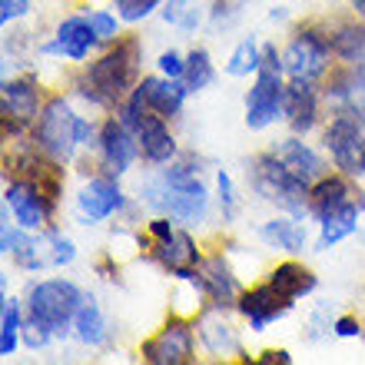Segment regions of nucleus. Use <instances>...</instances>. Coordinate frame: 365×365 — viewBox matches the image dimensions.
Here are the masks:
<instances>
[{"label":"nucleus","instance_id":"obj_1","mask_svg":"<svg viewBox=\"0 0 365 365\" xmlns=\"http://www.w3.org/2000/svg\"><path fill=\"white\" fill-rule=\"evenodd\" d=\"M136 63H140V43L136 40H120L100 60H93L77 77V93L96 106H116L133 93Z\"/></svg>","mask_w":365,"mask_h":365},{"label":"nucleus","instance_id":"obj_2","mask_svg":"<svg viewBox=\"0 0 365 365\" xmlns=\"http://www.w3.org/2000/svg\"><path fill=\"white\" fill-rule=\"evenodd\" d=\"M206 200L210 192L196 170H190L186 163H173L160 180L146 186V202L182 222H200L206 216Z\"/></svg>","mask_w":365,"mask_h":365},{"label":"nucleus","instance_id":"obj_3","mask_svg":"<svg viewBox=\"0 0 365 365\" xmlns=\"http://www.w3.org/2000/svg\"><path fill=\"white\" fill-rule=\"evenodd\" d=\"M282 53L272 43H262V67L256 70V83L246 93V126L250 130H266L276 123V116L282 113Z\"/></svg>","mask_w":365,"mask_h":365},{"label":"nucleus","instance_id":"obj_4","mask_svg":"<svg viewBox=\"0 0 365 365\" xmlns=\"http://www.w3.org/2000/svg\"><path fill=\"white\" fill-rule=\"evenodd\" d=\"M250 180H252V190L259 192L262 200L276 202V206H282L292 216L309 212V190L312 186H306L302 180H296V176L289 173L286 166L276 160V153L256 156V163L250 170Z\"/></svg>","mask_w":365,"mask_h":365},{"label":"nucleus","instance_id":"obj_5","mask_svg":"<svg viewBox=\"0 0 365 365\" xmlns=\"http://www.w3.org/2000/svg\"><path fill=\"white\" fill-rule=\"evenodd\" d=\"M80 302H83V292L73 282H67V279H43L37 286H30V296H27L30 316L47 322L57 336H63L73 326Z\"/></svg>","mask_w":365,"mask_h":365},{"label":"nucleus","instance_id":"obj_6","mask_svg":"<svg viewBox=\"0 0 365 365\" xmlns=\"http://www.w3.org/2000/svg\"><path fill=\"white\" fill-rule=\"evenodd\" d=\"M34 133H37L40 150H43L50 160L63 163L80 146V116L70 110V103L63 96H50L37 116V130H34Z\"/></svg>","mask_w":365,"mask_h":365},{"label":"nucleus","instance_id":"obj_7","mask_svg":"<svg viewBox=\"0 0 365 365\" xmlns=\"http://www.w3.org/2000/svg\"><path fill=\"white\" fill-rule=\"evenodd\" d=\"M326 150L332 153L339 173L356 176V180L365 176V133L352 110L332 116V123L326 126Z\"/></svg>","mask_w":365,"mask_h":365},{"label":"nucleus","instance_id":"obj_8","mask_svg":"<svg viewBox=\"0 0 365 365\" xmlns=\"http://www.w3.org/2000/svg\"><path fill=\"white\" fill-rule=\"evenodd\" d=\"M329 53H332L329 37H322L319 30L306 27V30H299L296 37L289 40V47L282 50V67H286L289 77L316 80V77H322V73H326Z\"/></svg>","mask_w":365,"mask_h":365},{"label":"nucleus","instance_id":"obj_9","mask_svg":"<svg viewBox=\"0 0 365 365\" xmlns=\"http://www.w3.org/2000/svg\"><path fill=\"white\" fill-rule=\"evenodd\" d=\"M365 210V192H359L349 176H322V180L312 182V190H309V212L316 216L319 222L329 220V216H336L342 210Z\"/></svg>","mask_w":365,"mask_h":365},{"label":"nucleus","instance_id":"obj_10","mask_svg":"<svg viewBox=\"0 0 365 365\" xmlns=\"http://www.w3.org/2000/svg\"><path fill=\"white\" fill-rule=\"evenodd\" d=\"M192 349H196L192 326L182 319H170L150 342H143V359L153 365H182L192 362Z\"/></svg>","mask_w":365,"mask_h":365},{"label":"nucleus","instance_id":"obj_11","mask_svg":"<svg viewBox=\"0 0 365 365\" xmlns=\"http://www.w3.org/2000/svg\"><path fill=\"white\" fill-rule=\"evenodd\" d=\"M4 200H7V206L14 210L24 230H40L47 222L50 210H53V196L34 180H14L4 192Z\"/></svg>","mask_w":365,"mask_h":365},{"label":"nucleus","instance_id":"obj_12","mask_svg":"<svg viewBox=\"0 0 365 365\" xmlns=\"http://www.w3.org/2000/svg\"><path fill=\"white\" fill-rule=\"evenodd\" d=\"M140 153V140L123 120L110 116L103 126H100V156H103V166L110 176H120L130 170V163Z\"/></svg>","mask_w":365,"mask_h":365},{"label":"nucleus","instance_id":"obj_13","mask_svg":"<svg viewBox=\"0 0 365 365\" xmlns=\"http://www.w3.org/2000/svg\"><path fill=\"white\" fill-rule=\"evenodd\" d=\"M289 309H292V299L282 296L272 282L256 286V289H250V292H242L240 296V312L250 319L252 332H266V326L276 322V319H282Z\"/></svg>","mask_w":365,"mask_h":365},{"label":"nucleus","instance_id":"obj_14","mask_svg":"<svg viewBox=\"0 0 365 365\" xmlns=\"http://www.w3.org/2000/svg\"><path fill=\"white\" fill-rule=\"evenodd\" d=\"M282 116L292 133H309L316 126V116H319V96L312 80L306 77H289L286 83V93H282Z\"/></svg>","mask_w":365,"mask_h":365},{"label":"nucleus","instance_id":"obj_15","mask_svg":"<svg viewBox=\"0 0 365 365\" xmlns=\"http://www.w3.org/2000/svg\"><path fill=\"white\" fill-rule=\"evenodd\" d=\"M192 282L202 289V296L212 299V306H232V302H240V282H236V276H232V269L226 266V259L222 256H206V259H200V266H196V276H192Z\"/></svg>","mask_w":365,"mask_h":365},{"label":"nucleus","instance_id":"obj_16","mask_svg":"<svg viewBox=\"0 0 365 365\" xmlns=\"http://www.w3.org/2000/svg\"><path fill=\"white\" fill-rule=\"evenodd\" d=\"M96 34L93 20L90 17H67L57 27V37L43 43V53H57V57H70V60H87L90 50L96 47Z\"/></svg>","mask_w":365,"mask_h":365},{"label":"nucleus","instance_id":"obj_17","mask_svg":"<svg viewBox=\"0 0 365 365\" xmlns=\"http://www.w3.org/2000/svg\"><path fill=\"white\" fill-rule=\"evenodd\" d=\"M153 256L180 279L196 276V266H200V259H202L200 250H196V242H192V236L190 232H182V230H176V226H173V232H166V236L156 240Z\"/></svg>","mask_w":365,"mask_h":365},{"label":"nucleus","instance_id":"obj_18","mask_svg":"<svg viewBox=\"0 0 365 365\" xmlns=\"http://www.w3.org/2000/svg\"><path fill=\"white\" fill-rule=\"evenodd\" d=\"M77 206H80V216L83 222H100L106 216H113L120 206H123V192L116 186V176H93V180L80 190L77 196Z\"/></svg>","mask_w":365,"mask_h":365},{"label":"nucleus","instance_id":"obj_19","mask_svg":"<svg viewBox=\"0 0 365 365\" xmlns=\"http://www.w3.org/2000/svg\"><path fill=\"white\" fill-rule=\"evenodd\" d=\"M136 140H140V153H143L146 163H156V166L173 163L176 140H173V133L166 130L160 113L146 110V113L140 116V123H136Z\"/></svg>","mask_w":365,"mask_h":365},{"label":"nucleus","instance_id":"obj_20","mask_svg":"<svg viewBox=\"0 0 365 365\" xmlns=\"http://www.w3.org/2000/svg\"><path fill=\"white\" fill-rule=\"evenodd\" d=\"M276 160L282 166H286L289 173L296 176V180H302L306 186H312L316 180H322L326 176V166H322V156L316 153V150H309L299 136H289V140H282V143H276Z\"/></svg>","mask_w":365,"mask_h":365},{"label":"nucleus","instance_id":"obj_21","mask_svg":"<svg viewBox=\"0 0 365 365\" xmlns=\"http://www.w3.org/2000/svg\"><path fill=\"white\" fill-rule=\"evenodd\" d=\"M200 329V339L202 346L210 349L212 356H230V352H240V336H236V329L226 316H222V306H212L206 309L196 322Z\"/></svg>","mask_w":365,"mask_h":365},{"label":"nucleus","instance_id":"obj_22","mask_svg":"<svg viewBox=\"0 0 365 365\" xmlns=\"http://www.w3.org/2000/svg\"><path fill=\"white\" fill-rule=\"evenodd\" d=\"M143 100H146V110H153L166 120V116H180L182 110V100H186V83L182 80H173V77H143Z\"/></svg>","mask_w":365,"mask_h":365},{"label":"nucleus","instance_id":"obj_23","mask_svg":"<svg viewBox=\"0 0 365 365\" xmlns=\"http://www.w3.org/2000/svg\"><path fill=\"white\" fill-rule=\"evenodd\" d=\"M40 110V93L34 80H4V120L27 123Z\"/></svg>","mask_w":365,"mask_h":365},{"label":"nucleus","instance_id":"obj_24","mask_svg":"<svg viewBox=\"0 0 365 365\" xmlns=\"http://www.w3.org/2000/svg\"><path fill=\"white\" fill-rule=\"evenodd\" d=\"M329 43L342 63L365 70V24H342L329 34Z\"/></svg>","mask_w":365,"mask_h":365},{"label":"nucleus","instance_id":"obj_25","mask_svg":"<svg viewBox=\"0 0 365 365\" xmlns=\"http://www.w3.org/2000/svg\"><path fill=\"white\" fill-rule=\"evenodd\" d=\"M259 236H262V242H266V246L282 250V252H302V246H306V226H302V222H296V220H286V216L262 222Z\"/></svg>","mask_w":365,"mask_h":365},{"label":"nucleus","instance_id":"obj_26","mask_svg":"<svg viewBox=\"0 0 365 365\" xmlns=\"http://www.w3.org/2000/svg\"><path fill=\"white\" fill-rule=\"evenodd\" d=\"M269 282L282 296L292 299V302L309 296V292L316 289V276H312V269H306L302 262H282V266H276V269L269 272Z\"/></svg>","mask_w":365,"mask_h":365},{"label":"nucleus","instance_id":"obj_27","mask_svg":"<svg viewBox=\"0 0 365 365\" xmlns=\"http://www.w3.org/2000/svg\"><path fill=\"white\" fill-rule=\"evenodd\" d=\"M73 329H77V339L83 346H100L106 339L103 312H100L93 296H83V302H80V309H77V319H73Z\"/></svg>","mask_w":365,"mask_h":365},{"label":"nucleus","instance_id":"obj_28","mask_svg":"<svg viewBox=\"0 0 365 365\" xmlns=\"http://www.w3.org/2000/svg\"><path fill=\"white\" fill-rule=\"evenodd\" d=\"M359 206L356 210H342L336 212V216H329V220H322V236H319L316 250H329V246H336V242L349 240L352 232L359 230Z\"/></svg>","mask_w":365,"mask_h":365},{"label":"nucleus","instance_id":"obj_29","mask_svg":"<svg viewBox=\"0 0 365 365\" xmlns=\"http://www.w3.org/2000/svg\"><path fill=\"white\" fill-rule=\"evenodd\" d=\"M20 332H24V319H20L17 299H4V319H0V356L4 359L17 352Z\"/></svg>","mask_w":365,"mask_h":365},{"label":"nucleus","instance_id":"obj_30","mask_svg":"<svg viewBox=\"0 0 365 365\" xmlns=\"http://www.w3.org/2000/svg\"><path fill=\"white\" fill-rule=\"evenodd\" d=\"M259 67H262V47L256 43V37H246V40H240V47L232 50L230 63H226V73L230 77H250Z\"/></svg>","mask_w":365,"mask_h":365},{"label":"nucleus","instance_id":"obj_31","mask_svg":"<svg viewBox=\"0 0 365 365\" xmlns=\"http://www.w3.org/2000/svg\"><path fill=\"white\" fill-rule=\"evenodd\" d=\"M182 83H186V90H190V93H200L202 87H210V83H212V60H210V53H206L202 47H196L190 57H186Z\"/></svg>","mask_w":365,"mask_h":365},{"label":"nucleus","instance_id":"obj_32","mask_svg":"<svg viewBox=\"0 0 365 365\" xmlns=\"http://www.w3.org/2000/svg\"><path fill=\"white\" fill-rule=\"evenodd\" d=\"M163 20L180 30H196L200 27V10L196 0H166L163 4Z\"/></svg>","mask_w":365,"mask_h":365},{"label":"nucleus","instance_id":"obj_33","mask_svg":"<svg viewBox=\"0 0 365 365\" xmlns=\"http://www.w3.org/2000/svg\"><path fill=\"white\" fill-rule=\"evenodd\" d=\"M166 0H116V17L126 20V24H136V20L150 17L156 7H163Z\"/></svg>","mask_w":365,"mask_h":365},{"label":"nucleus","instance_id":"obj_34","mask_svg":"<svg viewBox=\"0 0 365 365\" xmlns=\"http://www.w3.org/2000/svg\"><path fill=\"white\" fill-rule=\"evenodd\" d=\"M50 336H57V332H53L47 322H40V319H34V316L24 322V342H27L30 349H43L50 342Z\"/></svg>","mask_w":365,"mask_h":365},{"label":"nucleus","instance_id":"obj_35","mask_svg":"<svg viewBox=\"0 0 365 365\" xmlns=\"http://www.w3.org/2000/svg\"><path fill=\"white\" fill-rule=\"evenodd\" d=\"M216 186H220V206H222V220H232L236 216V196H232V180L230 173H222L216 176Z\"/></svg>","mask_w":365,"mask_h":365},{"label":"nucleus","instance_id":"obj_36","mask_svg":"<svg viewBox=\"0 0 365 365\" xmlns=\"http://www.w3.org/2000/svg\"><path fill=\"white\" fill-rule=\"evenodd\" d=\"M90 20H93V27H96V34H100V40L116 37V30H120V20H116L113 14H106V10H96V14H90Z\"/></svg>","mask_w":365,"mask_h":365},{"label":"nucleus","instance_id":"obj_37","mask_svg":"<svg viewBox=\"0 0 365 365\" xmlns=\"http://www.w3.org/2000/svg\"><path fill=\"white\" fill-rule=\"evenodd\" d=\"M160 70H163L166 77L173 80H182V70H186V60L176 53V50H166V53H160Z\"/></svg>","mask_w":365,"mask_h":365},{"label":"nucleus","instance_id":"obj_38","mask_svg":"<svg viewBox=\"0 0 365 365\" xmlns=\"http://www.w3.org/2000/svg\"><path fill=\"white\" fill-rule=\"evenodd\" d=\"M27 10H30V0H0V20H4V24L24 17Z\"/></svg>","mask_w":365,"mask_h":365},{"label":"nucleus","instance_id":"obj_39","mask_svg":"<svg viewBox=\"0 0 365 365\" xmlns=\"http://www.w3.org/2000/svg\"><path fill=\"white\" fill-rule=\"evenodd\" d=\"M359 332H362V329H359V319H352V316L336 319V336L352 339V336H359Z\"/></svg>","mask_w":365,"mask_h":365},{"label":"nucleus","instance_id":"obj_40","mask_svg":"<svg viewBox=\"0 0 365 365\" xmlns=\"http://www.w3.org/2000/svg\"><path fill=\"white\" fill-rule=\"evenodd\" d=\"M262 362H282V365H289V362H292V356L279 349V352H266V356H262Z\"/></svg>","mask_w":365,"mask_h":365},{"label":"nucleus","instance_id":"obj_41","mask_svg":"<svg viewBox=\"0 0 365 365\" xmlns=\"http://www.w3.org/2000/svg\"><path fill=\"white\" fill-rule=\"evenodd\" d=\"M349 4L356 7V14H359V17H365V0H349Z\"/></svg>","mask_w":365,"mask_h":365}]
</instances>
